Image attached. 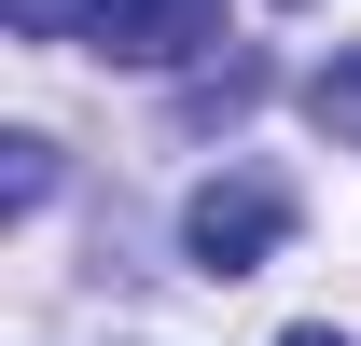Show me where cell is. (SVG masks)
<instances>
[{"instance_id":"1","label":"cell","mask_w":361,"mask_h":346,"mask_svg":"<svg viewBox=\"0 0 361 346\" xmlns=\"http://www.w3.org/2000/svg\"><path fill=\"white\" fill-rule=\"evenodd\" d=\"M292 236V194H278L264 167H236V180H195V208H180V250L209 263V277H250V263Z\"/></svg>"},{"instance_id":"2","label":"cell","mask_w":361,"mask_h":346,"mask_svg":"<svg viewBox=\"0 0 361 346\" xmlns=\"http://www.w3.org/2000/svg\"><path fill=\"white\" fill-rule=\"evenodd\" d=\"M84 42L126 70H180V56L223 42V0H84Z\"/></svg>"},{"instance_id":"3","label":"cell","mask_w":361,"mask_h":346,"mask_svg":"<svg viewBox=\"0 0 361 346\" xmlns=\"http://www.w3.org/2000/svg\"><path fill=\"white\" fill-rule=\"evenodd\" d=\"M306 111H319V125H334V139L361 153V42H348V56H334V70L306 84Z\"/></svg>"},{"instance_id":"4","label":"cell","mask_w":361,"mask_h":346,"mask_svg":"<svg viewBox=\"0 0 361 346\" xmlns=\"http://www.w3.org/2000/svg\"><path fill=\"white\" fill-rule=\"evenodd\" d=\"M42 194H56V153L42 139H0V208H42Z\"/></svg>"},{"instance_id":"5","label":"cell","mask_w":361,"mask_h":346,"mask_svg":"<svg viewBox=\"0 0 361 346\" xmlns=\"http://www.w3.org/2000/svg\"><path fill=\"white\" fill-rule=\"evenodd\" d=\"M0 14H14L28 42H84V0H0Z\"/></svg>"},{"instance_id":"6","label":"cell","mask_w":361,"mask_h":346,"mask_svg":"<svg viewBox=\"0 0 361 346\" xmlns=\"http://www.w3.org/2000/svg\"><path fill=\"white\" fill-rule=\"evenodd\" d=\"M278 346H348V333H278Z\"/></svg>"}]
</instances>
